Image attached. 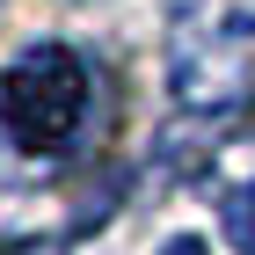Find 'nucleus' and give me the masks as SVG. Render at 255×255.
Wrapping results in <instances>:
<instances>
[{"label": "nucleus", "instance_id": "obj_1", "mask_svg": "<svg viewBox=\"0 0 255 255\" xmlns=\"http://www.w3.org/2000/svg\"><path fill=\"white\" fill-rule=\"evenodd\" d=\"M168 88L190 117H241L255 102V0L168 7Z\"/></svg>", "mask_w": 255, "mask_h": 255}, {"label": "nucleus", "instance_id": "obj_2", "mask_svg": "<svg viewBox=\"0 0 255 255\" xmlns=\"http://www.w3.org/2000/svg\"><path fill=\"white\" fill-rule=\"evenodd\" d=\"M80 117H88V66L66 44H29L0 73V124L22 153H59L73 146Z\"/></svg>", "mask_w": 255, "mask_h": 255}, {"label": "nucleus", "instance_id": "obj_3", "mask_svg": "<svg viewBox=\"0 0 255 255\" xmlns=\"http://www.w3.org/2000/svg\"><path fill=\"white\" fill-rule=\"evenodd\" d=\"M219 212H226V241H234L241 255H255V175L241 182V190H226Z\"/></svg>", "mask_w": 255, "mask_h": 255}, {"label": "nucleus", "instance_id": "obj_4", "mask_svg": "<svg viewBox=\"0 0 255 255\" xmlns=\"http://www.w3.org/2000/svg\"><path fill=\"white\" fill-rule=\"evenodd\" d=\"M0 255H66V248H59V241H7Z\"/></svg>", "mask_w": 255, "mask_h": 255}, {"label": "nucleus", "instance_id": "obj_5", "mask_svg": "<svg viewBox=\"0 0 255 255\" xmlns=\"http://www.w3.org/2000/svg\"><path fill=\"white\" fill-rule=\"evenodd\" d=\"M160 255H212V248H204V241H197V234H175V241H168V248H160Z\"/></svg>", "mask_w": 255, "mask_h": 255}, {"label": "nucleus", "instance_id": "obj_6", "mask_svg": "<svg viewBox=\"0 0 255 255\" xmlns=\"http://www.w3.org/2000/svg\"><path fill=\"white\" fill-rule=\"evenodd\" d=\"M73 7H88V0H73Z\"/></svg>", "mask_w": 255, "mask_h": 255}]
</instances>
